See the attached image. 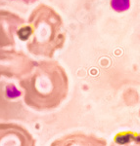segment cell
Returning <instances> with one entry per match:
<instances>
[{"label": "cell", "mask_w": 140, "mask_h": 146, "mask_svg": "<svg viewBox=\"0 0 140 146\" xmlns=\"http://www.w3.org/2000/svg\"><path fill=\"white\" fill-rule=\"evenodd\" d=\"M18 37L27 41V48L32 55L52 58L63 48L66 29L63 19L52 7L40 4L32 10L25 25L17 32Z\"/></svg>", "instance_id": "cell-2"}, {"label": "cell", "mask_w": 140, "mask_h": 146, "mask_svg": "<svg viewBox=\"0 0 140 146\" xmlns=\"http://www.w3.org/2000/svg\"><path fill=\"white\" fill-rule=\"evenodd\" d=\"M25 102L37 110L54 109L66 98L69 90L67 73L57 62H34L32 70L20 79Z\"/></svg>", "instance_id": "cell-1"}, {"label": "cell", "mask_w": 140, "mask_h": 146, "mask_svg": "<svg viewBox=\"0 0 140 146\" xmlns=\"http://www.w3.org/2000/svg\"><path fill=\"white\" fill-rule=\"evenodd\" d=\"M111 5L114 10L118 12H122L129 9V0H112Z\"/></svg>", "instance_id": "cell-7"}, {"label": "cell", "mask_w": 140, "mask_h": 146, "mask_svg": "<svg viewBox=\"0 0 140 146\" xmlns=\"http://www.w3.org/2000/svg\"><path fill=\"white\" fill-rule=\"evenodd\" d=\"M0 146H34V140L18 125L0 124Z\"/></svg>", "instance_id": "cell-5"}, {"label": "cell", "mask_w": 140, "mask_h": 146, "mask_svg": "<svg viewBox=\"0 0 140 146\" xmlns=\"http://www.w3.org/2000/svg\"><path fill=\"white\" fill-rule=\"evenodd\" d=\"M34 62L24 53L0 49V77L21 79L32 70Z\"/></svg>", "instance_id": "cell-3"}, {"label": "cell", "mask_w": 140, "mask_h": 146, "mask_svg": "<svg viewBox=\"0 0 140 146\" xmlns=\"http://www.w3.org/2000/svg\"><path fill=\"white\" fill-rule=\"evenodd\" d=\"M11 1H17V2H21V3L24 4H32L34 2H37L38 0H11Z\"/></svg>", "instance_id": "cell-8"}, {"label": "cell", "mask_w": 140, "mask_h": 146, "mask_svg": "<svg viewBox=\"0 0 140 146\" xmlns=\"http://www.w3.org/2000/svg\"><path fill=\"white\" fill-rule=\"evenodd\" d=\"M51 146H106V142L92 136L73 135L56 140Z\"/></svg>", "instance_id": "cell-6"}, {"label": "cell", "mask_w": 140, "mask_h": 146, "mask_svg": "<svg viewBox=\"0 0 140 146\" xmlns=\"http://www.w3.org/2000/svg\"><path fill=\"white\" fill-rule=\"evenodd\" d=\"M26 21L13 12L0 10V48L15 46V36Z\"/></svg>", "instance_id": "cell-4"}]
</instances>
